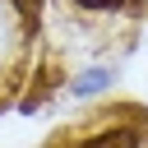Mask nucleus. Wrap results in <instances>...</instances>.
Returning <instances> with one entry per match:
<instances>
[{"label":"nucleus","mask_w":148,"mask_h":148,"mask_svg":"<svg viewBox=\"0 0 148 148\" xmlns=\"http://www.w3.org/2000/svg\"><path fill=\"white\" fill-rule=\"evenodd\" d=\"M74 5H83V9H120L130 0H74Z\"/></svg>","instance_id":"obj_3"},{"label":"nucleus","mask_w":148,"mask_h":148,"mask_svg":"<svg viewBox=\"0 0 148 148\" xmlns=\"http://www.w3.org/2000/svg\"><path fill=\"white\" fill-rule=\"evenodd\" d=\"M83 148H139V134L130 125H116V130H102V134L83 139Z\"/></svg>","instance_id":"obj_1"},{"label":"nucleus","mask_w":148,"mask_h":148,"mask_svg":"<svg viewBox=\"0 0 148 148\" xmlns=\"http://www.w3.org/2000/svg\"><path fill=\"white\" fill-rule=\"evenodd\" d=\"M14 5H18V9L28 14V18H32V9H42V0H14Z\"/></svg>","instance_id":"obj_4"},{"label":"nucleus","mask_w":148,"mask_h":148,"mask_svg":"<svg viewBox=\"0 0 148 148\" xmlns=\"http://www.w3.org/2000/svg\"><path fill=\"white\" fill-rule=\"evenodd\" d=\"M106 79H111V69H92V74H83V79L74 83V92H92V88H102Z\"/></svg>","instance_id":"obj_2"}]
</instances>
